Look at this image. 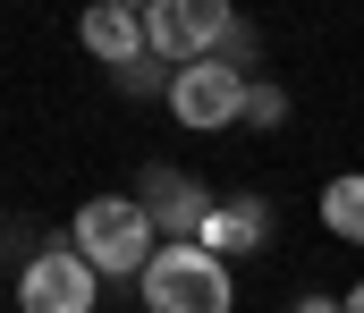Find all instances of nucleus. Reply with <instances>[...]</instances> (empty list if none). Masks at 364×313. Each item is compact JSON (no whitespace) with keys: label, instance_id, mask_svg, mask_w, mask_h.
<instances>
[{"label":"nucleus","instance_id":"423d86ee","mask_svg":"<svg viewBox=\"0 0 364 313\" xmlns=\"http://www.w3.org/2000/svg\"><path fill=\"white\" fill-rule=\"evenodd\" d=\"M77 34H85V51H93V60H102V68H119V77L144 60V9H127V0H93Z\"/></svg>","mask_w":364,"mask_h":313},{"label":"nucleus","instance_id":"f8f14e48","mask_svg":"<svg viewBox=\"0 0 364 313\" xmlns=\"http://www.w3.org/2000/svg\"><path fill=\"white\" fill-rule=\"evenodd\" d=\"M339 305H348V313H364V280H356V288H348V297H339Z\"/></svg>","mask_w":364,"mask_h":313},{"label":"nucleus","instance_id":"7ed1b4c3","mask_svg":"<svg viewBox=\"0 0 364 313\" xmlns=\"http://www.w3.org/2000/svg\"><path fill=\"white\" fill-rule=\"evenodd\" d=\"M246 94H255V77L246 68H229V60H186L178 77H170V119L195 127V136H212V127H237L246 119Z\"/></svg>","mask_w":364,"mask_h":313},{"label":"nucleus","instance_id":"9b49d317","mask_svg":"<svg viewBox=\"0 0 364 313\" xmlns=\"http://www.w3.org/2000/svg\"><path fill=\"white\" fill-rule=\"evenodd\" d=\"M288 313H348V305H339V297H314V288H305V297H296Z\"/></svg>","mask_w":364,"mask_h":313},{"label":"nucleus","instance_id":"20e7f679","mask_svg":"<svg viewBox=\"0 0 364 313\" xmlns=\"http://www.w3.org/2000/svg\"><path fill=\"white\" fill-rule=\"evenodd\" d=\"M93 297H102V271H93L77 246L34 254L26 280H17V305H26V313H93Z\"/></svg>","mask_w":364,"mask_h":313},{"label":"nucleus","instance_id":"0eeeda50","mask_svg":"<svg viewBox=\"0 0 364 313\" xmlns=\"http://www.w3.org/2000/svg\"><path fill=\"white\" fill-rule=\"evenodd\" d=\"M272 237V212H263V195H229V204H212V220H203V254H220V263H237V254H255Z\"/></svg>","mask_w":364,"mask_h":313},{"label":"nucleus","instance_id":"f257e3e1","mask_svg":"<svg viewBox=\"0 0 364 313\" xmlns=\"http://www.w3.org/2000/svg\"><path fill=\"white\" fill-rule=\"evenodd\" d=\"M68 246L85 254L102 280H144L153 271V212L136 204V195H93V204H77V229H68Z\"/></svg>","mask_w":364,"mask_h":313},{"label":"nucleus","instance_id":"1a4fd4ad","mask_svg":"<svg viewBox=\"0 0 364 313\" xmlns=\"http://www.w3.org/2000/svg\"><path fill=\"white\" fill-rule=\"evenodd\" d=\"M322 229L348 237V246H364V170H348V178L322 187Z\"/></svg>","mask_w":364,"mask_h":313},{"label":"nucleus","instance_id":"39448f33","mask_svg":"<svg viewBox=\"0 0 364 313\" xmlns=\"http://www.w3.org/2000/svg\"><path fill=\"white\" fill-rule=\"evenodd\" d=\"M136 204L153 212V229H170L161 246H195V237H203V220H212V204H220V195H203V187H195L186 170H144V195H136Z\"/></svg>","mask_w":364,"mask_h":313},{"label":"nucleus","instance_id":"9d476101","mask_svg":"<svg viewBox=\"0 0 364 313\" xmlns=\"http://www.w3.org/2000/svg\"><path fill=\"white\" fill-rule=\"evenodd\" d=\"M246 119H255V127H279V119H288V94H279V85H255V94H246Z\"/></svg>","mask_w":364,"mask_h":313},{"label":"nucleus","instance_id":"6e6552de","mask_svg":"<svg viewBox=\"0 0 364 313\" xmlns=\"http://www.w3.org/2000/svg\"><path fill=\"white\" fill-rule=\"evenodd\" d=\"M144 60H161L170 77H178L186 60H203V51H195V9H186V0H144Z\"/></svg>","mask_w":364,"mask_h":313},{"label":"nucleus","instance_id":"f03ea898","mask_svg":"<svg viewBox=\"0 0 364 313\" xmlns=\"http://www.w3.org/2000/svg\"><path fill=\"white\" fill-rule=\"evenodd\" d=\"M136 288H144V313H229L237 305V271L203 246H161Z\"/></svg>","mask_w":364,"mask_h":313}]
</instances>
